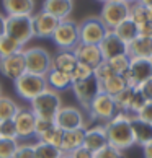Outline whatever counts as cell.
Here are the masks:
<instances>
[{
  "mask_svg": "<svg viewBox=\"0 0 152 158\" xmlns=\"http://www.w3.org/2000/svg\"><path fill=\"white\" fill-rule=\"evenodd\" d=\"M105 129H106L108 135V145H111V147L126 152L132 145H136L132 131V116L118 113L113 119H110L105 124Z\"/></svg>",
  "mask_w": 152,
  "mask_h": 158,
  "instance_id": "cell-1",
  "label": "cell"
},
{
  "mask_svg": "<svg viewBox=\"0 0 152 158\" xmlns=\"http://www.w3.org/2000/svg\"><path fill=\"white\" fill-rule=\"evenodd\" d=\"M44 90H48V81L43 75H34L30 72H25L15 80V91L21 99L33 101L38 95H41Z\"/></svg>",
  "mask_w": 152,
  "mask_h": 158,
  "instance_id": "cell-2",
  "label": "cell"
},
{
  "mask_svg": "<svg viewBox=\"0 0 152 158\" xmlns=\"http://www.w3.org/2000/svg\"><path fill=\"white\" fill-rule=\"evenodd\" d=\"M10 38L25 46L34 38L33 15H7V33Z\"/></svg>",
  "mask_w": 152,
  "mask_h": 158,
  "instance_id": "cell-3",
  "label": "cell"
},
{
  "mask_svg": "<svg viewBox=\"0 0 152 158\" xmlns=\"http://www.w3.org/2000/svg\"><path fill=\"white\" fill-rule=\"evenodd\" d=\"M51 39L59 48V51H72L80 43L79 23H75L71 18L61 20L57 28H56V31L52 33Z\"/></svg>",
  "mask_w": 152,
  "mask_h": 158,
  "instance_id": "cell-4",
  "label": "cell"
},
{
  "mask_svg": "<svg viewBox=\"0 0 152 158\" xmlns=\"http://www.w3.org/2000/svg\"><path fill=\"white\" fill-rule=\"evenodd\" d=\"M23 56H25L26 72H30V73L46 77L48 72L52 69V56L44 48L33 46V48L23 49Z\"/></svg>",
  "mask_w": 152,
  "mask_h": 158,
  "instance_id": "cell-5",
  "label": "cell"
},
{
  "mask_svg": "<svg viewBox=\"0 0 152 158\" xmlns=\"http://www.w3.org/2000/svg\"><path fill=\"white\" fill-rule=\"evenodd\" d=\"M62 108L61 95L54 90H44L41 95L31 101V111L36 114V118H51L54 119L57 111Z\"/></svg>",
  "mask_w": 152,
  "mask_h": 158,
  "instance_id": "cell-6",
  "label": "cell"
},
{
  "mask_svg": "<svg viewBox=\"0 0 152 158\" xmlns=\"http://www.w3.org/2000/svg\"><path fill=\"white\" fill-rule=\"evenodd\" d=\"M89 116L93 121H98L100 124H106L110 119H113L118 114V108H116L115 98L106 95V93L100 91L98 95L92 99V103L89 104Z\"/></svg>",
  "mask_w": 152,
  "mask_h": 158,
  "instance_id": "cell-7",
  "label": "cell"
},
{
  "mask_svg": "<svg viewBox=\"0 0 152 158\" xmlns=\"http://www.w3.org/2000/svg\"><path fill=\"white\" fill-rule=\"evenodd\" d=\"M131 3L126 0H108L103 3L100 11V20L105 23L108 30H115L121 21L129 18Z\"/></svg>",
  "mask_w": 152,
  "mask_h": 158,
  "instance_id": "cell-8",
  "label": "cell"
},
{
  "mask_svg": "<svg viewBox=\"0 0 152 158\" xmlns=\"http://www.w3.org/2000/svg\"><path fill=\"white\" fill-rule=\"evenodd\" d=\"M110 30L105 26V23L100 20V16H89L84 21L79 23V36L80 43L84 44H95L98 46L106 36Z\"/></svg>",
  "mask_w": 152,
  "mask_h": 158,
  "instance_id": "cell-9",
  "label": "cell"
},
{
  "mask_svg": "<svg viewBox=\"0 0 152 158\" xmlns=\"http://www.w3.org/2000/svg\"><path fill=\"white\" fill-rule=\"evenodd\" d=\"M123 77H124L128 86H132V88L141 86L144 81L152 78V60L134 57V59H131L129 69L126 70V73Z\"/></svg>",
  "mask_w": 152,
  "mask_h": 158,
  "instance_id": "cell-10",
  "label": "cell"
},
{
  "mask_svg": "<svg viewBox=\"0 0 152 158\" xmlns=\"http://www.w3.org/2000/svg\"><path fill=\"white\" fill-rule=\"evenodd\" d=\"M56 126L62 131H72V129L85 127V116L77 106H62L56 114Z\"/></svg>",
  "mask_w": 152,
  "mask_h": 158,
  "instance_id": "cell-11",
  "label": "cell"
},
{
  "mask_svg": "<svg viewBox=\"0 0 152 158\" xmlns=\"http://www.w3.org/2000/svg\"><path fill=\"white\" fill-rule=\"evenodd\" d=\"M71 88L74 91L75 98H77V101L85 109L89 108V104L92 103V99L102 91L100 83H98V80L95 77H90V78L82 80V81H75V83H72Z\"/></svg>",
  "mask_w": 152,
  "mask_h": 158,
  "instance_id": "cell-12",
  "label": "cell"
},
{
  "mask_svg": "<svg viewBox=\"0 0 152 158\" xmlns=\"http://www.w3.org/2000/svg\"><path fill=\"white\" fill-rule=\"evenodd\" d=\"M26 72V64H25V56L21 52H16L8 57H0V73L10 80H16Z\"/></svg>",
  "mask_w": 152,
  "mask_h": 158,
  "instance_id": "cell-13",
  "label": "cell"
},
{
  "mask_svg": "<svg viewBox=\"0 0 152 158\" xmlns=\"http://www.w3.org/2000/svg\"><path fill=\"white\" fill-rule=\"evenodd\" d=\"M15 126H16V134H18V140H28L34 137V127H36V114L26 108H20L13 118Z\"/></svg>",
  "mask_w": 152,
  "mask_h": 158,
  "instance_id": "cell-14",
  "label": "cell"
},
{
  "mask_svg": "<svg viewBox=\"0 0 152 158\" xmlns=\"http://www.w3.org/2000/svg\"><path fill=\"white\" fill-rule=\"evenodd\" d=\"M61 20L52 16L48 11L41 10L38 13H33V26H34V36L36 38H51L56 31Z\"/></svg>",
  "mask_w": 152,
  "mask_h": 158,
  "instance_id": "cell-15",
  "label": "cell"
},
{
  "mask_svg": "<svg viewBox=\"0 0 152 158\" xmlns=\"http://www.w3.org/2000/svg\"><path fill=\"white\" fill-rule=\"evenodd\" d=\"M108 145V135L105 124H97L87 129L85 127V137H84V147H87L90 152L97 153V152L103 150Z\"/></svg>",
  "mask_w": 152,
  "mask_h": 158,
  "instance_id": "cell-16",
  "label": "cell"
},
{
  "mask_svg": "<svg viewBox=\"0 0 152 158\" xmlns=\"http://www.w3.org/2000/svg\"><path fill=\"white\" fill-rule=\"evenodd\" d=\"M98 48L102 51V56L105 60H110L116 56H123L128 54V44L123 43V41L116 36L113 30H110L106 33V36L103 38V41L98 44Z\"/></svg>",
  "mask_w": 152,
  "mask_h": 158,
  "instance_id": "cell-17",
  "label": "cell"
},
{
  "mask_svg": "<svg viewBox=\"0 0 152 158\" xmlns=\"http://www.w3.org/2000/svg\"><path fill=\"white\" fill-rule=\"evenodd\" d=\"M72 52L75 54L77 57V60L82 62V64H87V65H90L95 69L98 64H102L105 59L102 56V51L98 46L95 44H84V43H79L75 48L72 49Z\"/></svg>",
  "mask_w": 152,
  "mask_h": 158,
  "instance_id": "cell-18",
  "label": "cell"
},
{
  "mask_svg": "<svg viewBox=\"0 0 152 158\" xmlns=\"http://www.w3.org/2000/svg\"><path fill=\"white\" fill-rule=\"evenodd\" d=\"M41 10L51 13L57 20H66L74 10V0H44Z\"/></svg>",
  "mask_w": 152,
  "mask_h": 158,
  "instance_id": "cell-19",
  "label": "cell"
},
{
  "mask_svg": "<svg viewBox=\"0 0 152 158\" xmlns=\"http://www.w3.org/2000/svg\"><path fill=\"white\" fill-rule=\"evenodd\" d=\"M128 56L131 59H152V38L137 36L132 43L128 44Z\"/></svg>",
  "mask_w": 152,
  "mask_h": 158,
  "instance_id": "cell-20",
  "label": "cell"
},
{
  "mask_svg": "<svg viewBox=\"0 0 152 158\" xmlns=\"http://www.w3.org/2000/svg\"><path fill=\"white\" fill-rule=\"evenodd\" d=\"M84 137H85V127L84 129H72V131H64L61 150L64 155L72 153L74 150H77L79 147L84 145Z\"/></svg>",
  "mask_w": 152,
  "mask_h": 158,
  "instance_id": "cell-21",
  "label": "cell"
},
{
  "mask_svg": "<svg viewBox=\"0 0 152 158\" xmlns=\"http://www.w3.org/2000/svg\"><path fill=\"white\" fill-rule=\"evenodd\" d=\"M2 7L7 15H33L34 0H2Z\"/></svg>",
  "mask_w": 152,
  "mask_h": 158,
  "instance_id": "cell-22",
  "label": "cell"
},
{
  "mask_svg": "<svg viewBox=\"0 0 152 158\" xmlns=\"http://www.w3.org/2000/svg\"><path fill=\"white\" fill-rule=\"evenodd\" d=\"M77 57L72 51H59L57 54L52 57V69L61 70L64 73H69L74 70V67L77 65Z\"/></svg>",
  "mask_w": 152,
  "mask_h": 158,
  "instance_id": "cell-23",
  "label": "cell"
},
{
  "mask_svg": "<svg viewBox=\"0 0 152 158\" xmlns=\"http://www.w3.org/2000/svg\"><path fill=\"white\" fill-rule=\"evenodd\" d=\"M46 81H48V88L54 90L59 93L61 90H66V88H71L72 86V78L69 73H64L61 70H56V69H51L48 75H46Z\"/></svg>",
  "mask_w": 152,
  "mask_h": 158,
  "instance_id": "cell-24",
  "label": "cell"
},
{
  "mask_svg": "<svg viewBox=\"0 0 152 158\" xmlns=\"http://www.w3.org/2000/svg\"><path fill=\"white\" fill-rule=\"evenodd\" d=\"M132 131H134V142L144 147L145 143L152 142V124L144 122L137 118H132Z\"/></svg>",
  "mask_w": 152,
  "mask_h": 158,
  "instance_id": "cell-25",
  "label": "cell"
},
{
  "mask_svg": "<svg viewBox=\"0 0 152 158\" xmlns=\"http://www.w3.org/2000/svg\"><path fill=\"white\" fill-rule=\"evenodd\" d=\"M113 31H115L116 36H118L123 43H126V44L132 43V41L139 36V28L131 18H126L124 21H121Z\"/></svg>",
  "mask_w": 152,
  "mask_h": 158,
  "instance_id": "cell-26",
  "label": "cell"
},
{
  "mask_svg": "<svg viewBox=\"0 0 152 158\" xmlns=\"http://www.w3.org/2000/svg\"><path fill=\"white\" fill-rule=\"evenodd\" d=\"M126 86H128V83H126L124 77H123V75H116V73L113 75V77H110L108 80H105L103 83H100L102 91L110 95V96H113V98L116 95H119Z\"/></svg>",
  "mask_w": 152,
  "mask_h": 158,
  "instance_id": "cell-27",
  "label": "cell"
},
{
  "mask_svg": "<svg viewBox=\"0 0 152 158\" xmlns=\"http://www.w3.org/2000/svg\"><path fill=\"white\" fill-rule=\"evenodd\" d=\"M20 111V106L10 96H0V122L13 119L16 113Z\"/></svg>",
  "mask_w": 152,
  "mask_h": 158,
  "instance_id": "cell-28",
  "label": "cell"
},
{
  "mask_svg": "<svg viewBox=\"0 0 152 158\" xmlns=\"http://www.w3.org/2000/svg\"><path fill=\"white\" fill-rule=\"evenodd\" d=\"M34 145V158H62L64 153L59 147L44 143V142H36Z\"/></svg>",
  "mask_w": 152,
  "mask_h": 158,
  "instance_id": "cell-29",
  "label": "cell"
},
{
  "mask_svg": "<svg viewBox=\"0 0 152 158\" xmlns=\"http://www.w3.org/2000/svg\"><path fill=\"white\" fill-rule=\"evenodd\" d=\"M23 49H25V46H21L18 41L10 38L8 34H5V36L0 38V57L13 56L16 52H21Z\"/></svg>",
  "mask_w": 152,
  "mask_h": 158,
  "instance_id": "cell-30",
  "label": "cell"
},
{
  "mask_svg": "<svg viewBox=\"0 0 152 158\" xmlns=\"http://www.w3.org/2000/svg\"><path fill=\"white\" fill-rule=\"evenodd\" d=\"M134 90L132 86H126L119 95L115 96V103H116V108H118V113H124V114H129V106H131V99L134 95Z\"/></svg>",
  "mask_w": 152,
  "mask_h": 158,
  "instance_id": "cell-31",
  "label": "cell"
},
{
  "mask_svg": "<svg viewBox=\"0 0 152 158\" xmlns=\"http://www.w3.org/2000/svg\"><path fill=\"white\" fill-rule=\"evenodd\" d=\"M62 137H64V131L61 127L54 126V127H51L49 131H46L44 134H41L38 137V142H44V143L54 145V147H61Z\"/></svg>",
  "mask_w": 152,
  "mask_h": 158,
  "instance_id": "cell-32",
  "label": "cell"
},
{
  "mask_svg": "<svg viewBox=\"0 0 152 158\" xmlns=\"http://www.w3.org/2000/svg\"><path fill=\"white\" fill-rule=\"evenodd\" d=\"M129 18L136 23V25H144L149 21V8L141 5L139 2H132L129 8Z\"/></svg>",
  "mask_w": 152,
  "mask_h": 158,
  "instance_id": "cell-33",
  "label": "cell"
},
{
  "mask_svg": "<svg viewBox=\"0 0 152 158\" xmlns=\"http://www.w3.org/2000/svg\"><path fill=\"white\" fill-rule=\"evenodd\" d=\"M106 62L110 64V67H111V70L116 75H124L126 70L129 69L131 57L128 54H123V56H116V57H113V59H110Z\"/></svg>",
  "mask_w": 152,
  "mask_h": 158,
  "instance_id": "cell-34",
  "label": "cell"
},
{
  "mask_svg": "<svg viewBox=\"0 0 152 158\" xmlns=\"http://www.w3.org/2000/svg\"><path fill=\"white\" fill-rule=\"evenodd\" d=\"M93 77V67L87 65V64H82L77 62V65L74 67V70L71 72V78H72V83L75 81H82V80H87Z\"/></svg>",
  "mask_w": 152,
  "mask_h": 158,
  "instance_id": "cell-35",
  "label": "cell"
},
{
  "mask_svg": "<svg viewBox=\"0 0 152 158\" xmlns=\"http://www.w3.org/2000/svg\"><path fill=\"white\" fill-rule=\"evenodd\" d=\"M16 148H18V140L0 137V158H13Z\"/></svg>",
  "mask_w": 152,
  "mask_h": 158,
  "instance_id": "cell-36",
  "label": "cell"
},
{
  "mask_svg": "<svg viewBox=\"0 0 152 158\" xmlns=\"http://www.w3.org/2000/svg\"><path fill=\"white\" fill-rule=\"evenodd\" d=\"M115 72L111 70V67H110V64L106 60H103L102 64H98V65L93 69V77H95L98 80V83H103L105 80H108L110 77H113Z\"/></svg>",
  "mask_w": 152,
  "mask_h": 158,
  "instance_id": "cell-37",
  "label": "cell"
},
{
  "mask_svg": "<svg viewBox=\"0 0 152 158\" xmlns=\"http://www.w3.org/2000/svg\"><path fill=\"white\" fill-rule=\"evenodd\" d=\"M147 103V99H145L144 96H142V93L139 91L137 88L134 90V95H132V99H131V106H129V116H136L139 111L142 109V106Z\"/></svg>",
  "mask_w": 152,
  "mask_h": 158,
  "instance_id": "cell-38",
  "label": "cell"
},
{
  "mask_svg": "<svg viewBox=\"0 0 152 158\" xmlns=\"http://www.w3.org/2000/svg\"><path fill=\"white\" fill-rule=\"evenodd\" d=\"M0 134H2V137H3V139H13V140H18V134H16L15 121H13V119H10V121L0 122Z\"/></svg>",
  "mask_w": 152,
  "mask_h": 158,
  "instance_id": "cell-39",
  "label": "cell"
},
{
  "mask_svg": "<svg viewBox=\"0 0 152 158\" xmlns=\"http://www.w3.org/2000/svg\"><path fill=\"white\" fill-rule=\"evenodd\" d=\"M56 126V121L51 118H36V127H34V137H39L41 134H44L46 131H49L51 127Z\"/></svg>",
  "mask_w": 152,
  "mask_h": 158,
  "instance_id": "cell-40",
  "label": "cell"
},
{
  "mask_svg": "<svg viewBox=\"0 0 152 158\" xmlns=\"http://www.w3.org/2000/svg\"><path fill=\"white\" fill-rule=\"evenodd\" d=\"M95 158H126V155H124V152L115 148V147H111V145H106L103 150L97 152Z\"/></svg>",
  "mask_w": 152,
  "mask_h": 158,
  "instance_id": "cell-41",
  "label": "cell"
},
{
  "mask_svg": "<svg viewBox=\"0 0 152 158\" xmlns=\"http://www.w3.org/2000/svg\"><path fill=\"white\" fill-rule=\"evenodd\" d=\"M13 158H34V145L33 143H18Z\"/></svg>",
  "mask_w": 152,
  "mask_h": 158,
  "instance_id": "cell-42",
  "label": "cell"
},
{
  "mask_svg": "<svg viewBox=\"0 0 152 158\" xmlns=\"http://www.w3.org/2000/svg\"><path fill=\"white\" fill-rule=\"evenodd\" d=\"M134 118L141 119L144 122H149V124H152V101H147L142 106V109L139 111V113L134 116Z\"/></svg>",
  "mask_w": 152,
  "mask_h": 158,
  "instance_id": "cell-43",
  "label": "cell"
},
{
  "mask_svg": "<svg viewBox=\"0 0 152 158\" xmlns=\"http://www.w3.org/2000/svg\"><path fill=\"white\" fill-rule=\"evenodd\" d=\"M72 158H95V153H93V152H90L87 147H84V145H82V147H79L77 150H74L72 153H69Z\"/></svg>",
  "mask_w": 152,
  "mask_h": 158,
  "instance_id": "cell-44",
  "label": "cell"
},
{
  "mask_svg": "<svg viewBox=\"0 0 152 158\" xmlns=\"http://www.w3.org/2000/svg\"><path fill=\"white\" fill-rule=\"evenodd\" d=\"M137 90L142 93V96L147 99V101H152V78L144 81L141 86H137Z\"/></svg>",
  "mask_w": 152,
  "mask_h": 158,
  "instance_id": "cell-45",
  "label": "cell"
},
{
  "mask_svg": "<svg viewBox=\"0 0 152 158\" xmlns=\"http://www.w3.org/2000/svg\"><path fill=\"white\" fill-rule=\"evenodd\" d=\"M139 36H145V38H152V23L147 21L144 25H139Z\"/></svg>",
  "mask_w": 152,
  "mask_h": 158,
  "instance_id": "cell-46",
  "label": "cell"
},
{
  "mask_svg": "<svg viewBox=\"0 0 152 158\" xmlns=\"http://www.w3.org/2000/svg\"><path fill=\"white\" fill-rule=\"evenodd\" d=\"M5 33H7V15L0 13V38L5 36Z\"/></svg>",
  "mask_w": 152,
  "mask_h": 158,
  "instance_id": "cell-47",
  "label": "cell"
},
{
  "mask_svg": "<svg viewBox=\"0 0 152 158\" xmlns=\"http://www.w3.org/2000/svg\"><path fill=\"white\" fill-rule=\"evenodd\" d=\"M142 153H144V158H152V142L144 145V147H142Z\"/></svg>",
  "mask_w": 152,
  "mask_h": 158,
  "instance_id": "cell-48",
  "label": "cell"
},
{
  "mask_svg": "<svg viewBox=\"0 0 152 158\" xmlns=\"http://www.w3.org/2000/svg\"><path fill=\"white\" fill-rule=\"evenodd\" d=\"M141 5H144V7H147V8H150L152 7V0H137Z\"/></svg>",
  "mask_w": 152,
  "mask_h": 158,
  "instance_id": "cell-49",
  "label": "cell"
},
{
  "mask_svg": "<svg viewBox=\"0 0 152 158\" xmlns=\"http://www.w3.org/2000/svg\"><path fill=\"white\" fill-rule=\"evenodd\" d=\"M149 21L152 23V7L149 8Z\"/></svg>",
  "mask_w": 152,
  "mask_h": 158,
  "instance_id": "cell-50",
  "label": "cell"
},
{
  "mask_svg": "<svg viewBox=\"0 0 152 158\" xmlns=\"http://www.w3.org/2000/svg\"><path fill=\"white\" fill-rule=\"evenodd\" d=\"M97 2H100V3H105V2H108V0H97Z\"/></svg>",
  "mask_w": 152,
  "mask_h": 158,
  "instance_id": "cell-51",
  "label": "cell"
},
{
  "mask_svg": "<svg viewBox=\"0 0 152 158\" xmlns=\"http://www.w3.org/2000/svg\"><path fill=\"white\" fill-rule=\"evenodd\" d=\"M126 2H129V3H132V2H137V0H126Z\"/></svg>",
  "mask_w": 152,
  "mask_h": 158,
  "instance_id": "cell-52",
  "label": "cell"
},
{
  "mask_svg": "<svg viewBox=\"0 0 152 158\" xmlns=\"http://www.w3.org/2000/svg\"><path fill=\"white\" fill-rule=\"evenodd\" d=\"M62 158H72V156H71V155H64Z\"/></svg>",
  "mask_w": 152,
  "mask_h": 158,
  "instance_id": "cell-53",
  "label": "cell"
},
{
  "mask_svg": "<svg viewBox=\"0 0 152 158\" xmlns=\"http://www.w3.org/2000/svg\"><path fill=\"white\" fill-rule=\"evenodd\" d=\"M0 96H2V85H0Z\"/></svg>",
  "mask_w": 152,
  "mask_h": 158,
  "instance_id": "cell-54",
  "label": "cell"
},
{
  "mask_svg": "<svg viewBox=\"0 0 152 158\" xmlns=\"http://www.w3.org/2000/svg\"><path fill=\"white\" fill-rule=\"evenodd\" d=\"M0 137H2V134H0Z\"/></svg>",
  "mask_w": 152,
  "mask_h": 158,
  "instance_id": "cell-55",
  "label": "cell"
},
{
  "mask_svg": "<svg viewBox=\"0 0 152 158\" xmlns=\"http://www.w3.org/2000/svg\"><path fill=\"white\" fill-rule=\"evenodd\" d=\"M150 60H152V59H150Z\"/></svg>",
  "mask_w": 152,
  "mask_h": 158,
  "instance_id": "cell-56",
  "label": "cell"
}]
</instances>
